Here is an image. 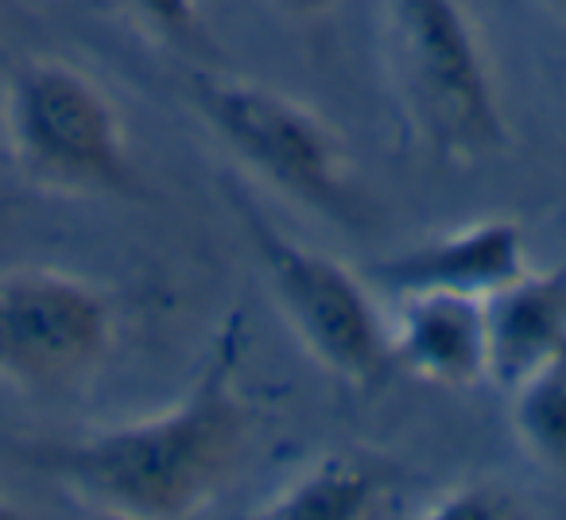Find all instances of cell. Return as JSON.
<instances>
[{"label": "cell", "mask_w": 566, "mask_h": 520, "mask_svg": "<svg viewBox=\"0 0 566 520\" xmlns=\"http://www.w3.org/2000/svg\"><path fill=\"white\" fill-rule=\"evenodd\" d=\"M241 346V319H229L202 377L179 404L40 450V470L120 517L167 520L198 512L233 470L249 435V408L237 388Z\"/></svg>", "instance_id": "1"}, {"label": "cell", "mask_w": 566, "mask_h": 520, "mask_svg": "<svg viewBox=\"0 0 566 520\" xmlns=\"http://www.w3.org/2000/svg\"><path fill=\"white\" fill-rule=\"evenodd\" d=\"M4 141L28 179L66 195H120L133 183L120 110L63 59H28L4 86Z\"/></svg>", "instance_id": "2"}, {"label": "cell", "mask_w": 566, "mask_h": 520, "mask_svg": "<svg viewBox=\"0 0 566 520\" xmlns=\"http://www.w3.org/2000/svg\"><path fill=\"white\" fill-rule=\"evenodd\" d=\"M190 102L206 128L260 179L331 218H349L354 171L346 144L315 110L283 90L229 74H195Z\"/></svg>", "instance_id": "3"}, {"label": "cell", "mask_w": 566, "mask_h": 520, "mask_svg": "<svg viewBox=\"0 0 566 520\" xmlns=\"http://www.w3.org/2000/svg\"><path fill=\"white\" fill-rule=\"evenodd\" d=\"M241 226L268 272L292 331L318 365L349 385H377L392 373V334L369 288L326 252L275 229L244 195H233Z\"/></svg>", "instance_id": "4"}, {"label": "cell", "mask_w": 566, "mask_h": 520, "mask_svg": "<svg viewBox=\"0 0 566 520\" xmlns=\"http://www.w3.org/2000/svg\"><path fill=\"white\" fill-rule=\"evenodd\" d=\"M403 86L423 133L447 156H489L504 144L501 94L485 43L462 0H388Z\"/></svg>", "instance_id": "5"}, {"label": "cell", "mask_w": 566, "mask_h": 520, "mask_svg": "<svg viewBox=\"0 0 566 520\" xmlns=\"http://www.w3.org/2000/svg\"><path fill=\"white\" fill-rule=\"evenodd\" d=\"M117 342V308L86 277L0 272V381L48 396L90 381Z\"/></svg>", "instance_id": "6"}, {"label": "cell", "mask_w": 566, "mask_h": 520, "mask_svg": "<svg viewBox=\"0 0 566 520\" xmlns=\"http://www.w3.org/2000/svg\"><path fill=\"white\" fill-rule=\"evenodd\" d=\"M524 272V229L512 218H481L473 226L423 241L392 257L388 264H380V277L392 288L396 300L416 292H450L470 295V300H489Z\"/></svg>", "instance_id": "7"}, {"label": "cell", "mask_w": 566, "mask_h": 520, "mask_svg": "<svg viewBox=\"0 0 566 520\" xmlns=\"http://www.w3.org/2000/svg\"><path fill=\"white\" fill-rule=\"evenodd\" d=\"M392 334V370L442 388H470L489 377L485 300L450 292L400 295Z\"/></svg>", "instance_id": "8"}, {"label": "cell", "mask_w": 566, "mask_h": 520, "mask_svg": "<svg viewBox=\"0 0 566 520\" xmlns=\"http://www.w3.org/2000/svg\"><path fill=\"white\" fill-rule=\"evenodd\" d=\"M489 381L501 388L524 385L566 354V269L516 277L485 300Z\"/></svg>", "instance_id": "9"}, {"label": "cell", "mask_w": 566, "mask_h": 520, "mask_svg": "<svg viewBox=\"0 0 566 520\" xmlns=\"http://www.w3.org/2000/svg\"><path fill=\"white\" fill-rule=\"evenodd\" d=\"M388 486L369 462L349 455L318 458L268 501V520H365L377 517Z\"/></svg>", "instance_id": "10"}, {"label": "cell", "mask_w": 566, "mask_h": 520, "mask_svg": "<svg viewBox=\"0 0 566 520\" xmlns=\"http://www.w3.org/2000/svg\"><path fill=\"white\" fill-rule=\"evenodd\" d=\"M512 424L535 462L566 478V354L512 388Z\"/></svg>", "instance_id": "11"}, {"label": "cell", "mask_w": 566, "mask_h": 520, "mask_svg": "<svg viewBox=\"0 0 566 520\" xmlns=\"http://www.w3.org/2000/svg\"><path fill=\"white\" fill-rule=\"evenodd\" d=\"M524 505L520 493L509 486H496V481H465V486L442 489L439 501L427 509V517L442 520H512L524 517Z\"/></svg>", "instance_id": "12"}, {"label": "cell", "mask_w": 566, "mask_h": 520, "mask_svg": "<svg viewBox=\"0 0 566 520\" xmlns=\"http://www.w3.org/2000/svg\"><path fill=\"white\" fill-rule=\"evenodd\" d=\"M128 4L164 40H195V32L202 28L198 0H128Z\"/></svg>", "instance_id": "13"}, {"label": "cell", "mask_w": 566, "mask_h": 520, "mask_svg": "<svg viewBox=\"0 0 566 520\" xmlns=\"http://www.w3.org/2000/svg\"><path fill=\"white\" fill-rule=\"evenodd\" d=\"M275 9L283 12V17H295V20H318L326 17V12L338 4V0H272Z\"/></svg>", "instance_id": "14"}, {"label": "cell", "mask_w": 566, "mask_h": 520, "mask_svg": "<svg viewBox=\"0 0 566 520\" xmlns=\"http://www.w3.org/2000/svg\"><path fill=\"white\" fill-rule=\"evenodd\" d=\"M563 4H566V0H563Z\"/></svg>", "instance_id": "15"}]
</instances>
